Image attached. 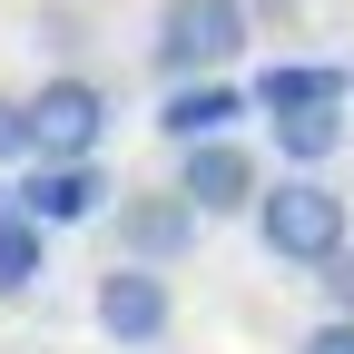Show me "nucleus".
Segmentation results:
<instances>
[{"label":"nucleus","mask_w":354,"mask_h":354,"mask_svg":"<svg viewBox=\"0 0 354 354\" xmlns=\"http://www.w3.org/2000/svg\"><path fill=\"white\" fill-rule=\"evenodd\" d=\"M246 99H256V118L344 109V99H354V69H344V59H266V69L246 79Z\"/></svg>","instance_id":"nucleus-9"},{"label":"nucleus","mask_w":354,"mask_h":354,"mask_svg":"<svg viewBox=\"0 0 354 354\" xmlns=\"http://www.w3.org/2000/svg\"><path fill=\"white\" fill-rule=\"evenodd\" d=\"M295 10H305V0H246V20H256V30H266V20H295Z\"/></svg>","instance_id":"nucleus-15"},{"label":"nucleus","mask_w":354,"mask_h":354,"mask_svg":"<svg viewBox=\"0 0 354 354\" xmlns=\"http://www.w3.org/2000/svg\"><path fill=\"white\" fill-rule=\"evenodd\" d=\"M315 286H325V315H354V246L335 266H315Z\"/></svg>","instance_id":"nucleus-14"},{"label":"nucleus","mask_w":354,"mask_h":354,"mask_svg":"<svg viewBox=\"0 0 354 354\" xmlns=\"http://www.w3.org/2000/svg\"><path fill=\"white\" fill-rule=\"evenodd\" d=\"M10 207L30 216V227H88V216L118 207V187H109L99 158H30L20 187H10Z\"/></svg>","instance_id":"nucleus-6"},{"label":"nucleus","mask_w":354,"mask_h":354,"mask_svg":"<svg viewBox=\"0 0 354 354\" xmlns=\"http://www.w3.org/2000/svg\"><path fill=\"white\" fill-rule=\"evenodd\" d=\"M177 197H187L197 216H256L266 197V158L246 138H207V148H177V177H167Z\"/></svg>","instance_id":"nucleus-7"},{"label":"nucleus","mask_w":354,"mask_h":354,"mask_svg":"<svg viewBox=\"0 0 354 354\" xmlns=\"http://www.w3.org/2000/svg\"><path fill=\"white\" fill-rule=\"evenodd\" d=\"M256 246L276 256V266H295V276H315V266H335L354 246V207L335 197V177H266Z\"/></svg>","instance_id":"nucleus-1"},{"label":"nucleus","mask_w":354,"mask_h":354,"mask_svg":"<svg viewBox=\"0 0 354 354\" xmlns=\"http://www.w3.org/2000/svg\"><path fill=\"white\" fill-rule=\"evenodd\" d=\"M88 315H99V335L118 354H158L167 325H177V286L158 276V266H109V276L88 286Z\"/></svg>","instance_id":"nucleus-4"},{"label":"nucleus","mask_w":354,"mask_h":354,"mask_svg":"<svg viewBox=\"0 0 354 354\" xmlns=\"http://www.w3.org/2000/svg\"><path fill=\"white\" fill-rule=\"evenodd\" d=\"M109 236H118V266H187L197 256V236H207V216L177 197V187H118V207H109Z\"/></svg>","instance_id":"nucleus-3"},{"label":"nucleus","mask_w":354,"mask_h":354,"mask_svg":"<svg viewBox=\"0 0 354 354\" xmlns=\"http://www.w3.org/2000/svg\"><path fill=\"white\" fill-rule=\"evenodd\" d=\"M236 118H256L246 79H187L158 99V138L167 148H207V138H236Z\"/></svg>","instance_id":"nucleus-8"},{"label":"nucleus","mask_w":354,"mask_h":354,"mask_svg":"<svg viewBox=\"0 0 354 354\" xmlns=\"http://www.w3.org/2000/svg\"><path fill=\"white\" fill-rule=\"evenodd\" d=\"M295 354H354V315H315L295 335Z\"/></svg>","instance_id":"nucleus-13"},{"label":"nucleus","mask_w":354,"mask_h":354,"mask_svg":"<svg viewBox=\"0 0 354 354\" xmlns=\"http://www.w3.org/2000/svg\"><path fill=\"white\" fill-rule=\"evenodd\" d=\"M39 276H50V227H30L10 207V187H0V305H20Z\"/></svg>","instance_id":"nucleus-11"},{"label":"nucleus","mask_w":354,"mask_h":354,"mask_svg":"<svg viewBox=\"0 0 354 354\" xmlns=\"http://www.w3.org/2000/svg\"><path fill=\"white\" fill-rule=\"evenodd\" d=\"M99 138H109V88L88 69H50L30 88V148L39 158H99Z\"/></svg>","instance_id":"nucleus-5"},{"label":"nucleus","mask_w":354,"mask_h":354,"mask_svg":"<svg viewBox=\"0 0 354 354\" xmlns=\"http://www.w3.org/2000/svg\"><path fill=\"white\" fill-rule=\"evenodd\" d=\"M246 0H158V20H148V69L167 88H187V79H227L246 59Z\"/></svg>","instance_id":"nucleus-2"},{"label":"nucleus","mask_w":354,"mask_h":354,"mask_svg":"<svg viewBox=\"0 0 354 354\" xmlns=\"http://www.w3.org/2000/svg\"><path fill=\"white\" fill-rule=\"evenodd\" d=\"M266 148L286 158V177H325V158L344 148V109H295V118H266Z\"/></svg>","instance_id":"nucleus-10"},{"label":"nucleus","mask_w":354,"mask_h":354,"mask_svg":"<svg viewBox=\"0 0 354 354\" xmlns=\"http://www.w3.org/2000/svg\"><path fill=\"white\" fill-rule=\"evenodd\" d=\"M39 148H30V99H10L0 88V167H30Z\"/></svg>","instance_id":"nucleus-12"}]
</instances>
